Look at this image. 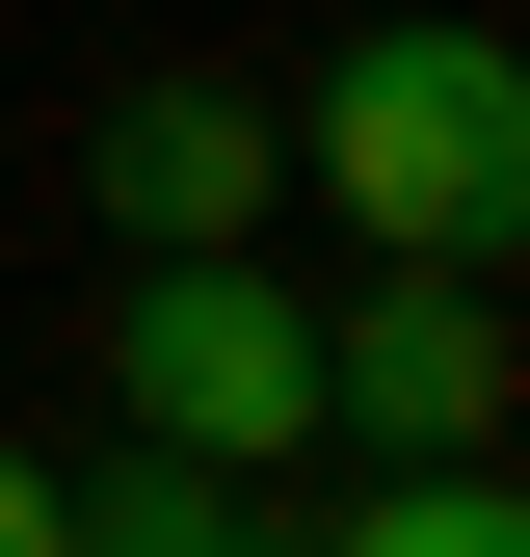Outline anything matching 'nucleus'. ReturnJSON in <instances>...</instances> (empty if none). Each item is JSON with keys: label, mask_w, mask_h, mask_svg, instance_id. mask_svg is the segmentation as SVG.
Masks as SVG:
<instances>
[{"label": "nucleus", "mask_w": 530, "mask_h": 557, "mask_svg": "<svg viewBox=\"0 0 530 557\" xmlns=\"http://www.w3.org/2000/svg\"><path fill=\"white\" fill-rule=\"evenodd\" d=\"M318 425L504 451V265H371V319H318Z\"/></svg>", "instance_id": "obj_3"}, {"label": "nucleus", "mask_w": 530, "mask_h": 557, "mask_svg": "<svg viewBox=\"0 0 530 557\" xmlns=\"http://www.w3.org/2000/svg\"><path fill=\"white\" fill-rule=\"evenodd\" d=\"M265 186H292V133H265L239 81H132L106 107V213L132 239H265Z\"/></svg>", "instance_id": "obj_4"}, {"label": "nucleus", "mask_w": 530, "mask_h": 557, "mask_svg": "<svg viewBox=\"0 0 530 557\" xmlns=\"http://www.w3.org/2000/svg\"><path fill=\"white\" fill-rule=\"evenodd\" d=\"M0 557H80V531H53V478H27V451H0Z\"/></svg>", "instance_id": "obj_6"}, {"label": "nucleus", "mask_w": 530, "mask_h": 557, "mask_svg": "<svg viewBox=\"0 0 530 557\" xmlns=\"http://www.w3.org/2000/svg\"><path fill=\"white\" fill-rule=\"evenodd\" d=\"M106 398H132L186 478H265V451H318V319L265 293L239 239H160L132 319H106Z\"/></svg>", "instance_id": "obj_2"}, {"label": "nucleus", "mask_w": 530, "mask_h": 557, "mask_svg": "<svg viewBox=\"0 0 530 557\" xmlns=\"http://www.w3.org/2000/svg\"><path fill=\"white\" fill-rule=\"evenodd\" d=\"M292 186L371 265H530V53L504 27H345L292 107Z\"/></svg>", "instance_id": "obj_1"}, {"label": "nucleus", "mask_w": 530, "mask_h": 557, "mask_svg": "<svg viewBox=\"0 0 530 557\" xmlns=\"http://www.w3.org/2000/svg\"><path fill=\"white\" fill-rule=\"evenodd\" d=\"M318 557H530V478H504V451H398Z\"/></svg>", "instance_id": "obj_5"}]
</instances>
